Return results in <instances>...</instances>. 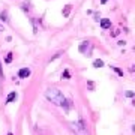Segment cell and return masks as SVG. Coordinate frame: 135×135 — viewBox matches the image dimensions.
I'll use <instances>...</instances> for the list:
<instances>
[{"instance_id": "1", "label": "cell", "mask_w": 135, "mask_h": 135, "mask_svg": "<svg viewBox=\"0 0 135 135\" xmlns=\"http://www.w3.org/2000/svg\"><path fill=\"white\" fill-rule=\"evenodd\" d=\"M45 98L48 101H51L54 105H59V107H65L66 105V99H65L63 93L59 89H48L45 92Z\"/></svg>"}, {"instance_id": "2", "label": "cell", "mask_w": 135, "mask_h": 135, "mask_svg": "<svg viewBox=\"0 0 135 135\" xmlns=\"http://www.w3.org/2000/svg\"><path fill=\"white\" fill-rule=\"evenodd\" d=\"M92 50H93V47H92V44H90V42H87V41L83 42V44L80 45V53H81V54H84V56H87V57H89V56H92Z\"/></svg>"}, {"instance_id": "3", "label": "cell", "mask_w": 135, "mask_h": 135, "mask_svg": "<svg viewBox=\"0 0 135 135\" xmlns=\"http://www.w3.org/2000/svg\"><path fill=\"white\" fill-rule=\"evenodd\" d=\"M72 129H75V131H78V132H83L86 134L87 132V128H84V123L80 120V122H74L72 123Z\"/></svg>"}, {"instance_id": "4", "label": "cell", "mask_w": 135, "mask_h": 135, "mask_svg": "<svg viewBox=\"0 0 135 135\" xmlns=\"http://www.w3.org/2000/svg\"><path fill=\"white\" fill-rule=\"evenodd\" d=\"M29 75H30V69L29 68H23V69L18 71V77L20 78H27Z\"/></svg>"}, {"instance_id": "5", "label": "cell", "mask_w": 135, "mask_h": 135, "mask_svg": "<svg viewBox=\"0 0 135 135\" xmlns=\"http://www.w3.org/2000/svg\"><path fill=\"white\" fill-rule=\"evenodd\" d=\"M101 27L104 29V30H108V29L111 27V21H110L108 18H104V20H101Z\"/></svg>"}, {"instance_id": "6", "label": "cell", "mask_w": 135, "mask_h": 135, "mask_svg": "<svg viewBox=\"0 0 135 135\" xmlns=\"http://www.w3.org/2000/svg\"><path fill=\"white\" fill-rule=\"evenodd\" d=\"M15 99H17V92H11L8 95V98H6V104H11V102H14Z\"/></svg>"}, {"instance_id": "7", "label": "cell", "mask_w": 135, "mask_h": 135, "mask_svg": "<svg viewBox=\"0 0 135 135\" xmlns=\"http://www.w3.org/2000/svg\"><path fill=\"white\" fill-rule=\"evenodd\" d=\"M0 20L5 21V23H8L9 18H8V12H6V11H5V12H0Z\"/></svg>"}, {"instance_id": "8", "label": "cell", "mask_w": 135, "mask_h": 135, "mask_svg": "<svg viewBox=\"0 0 135 135\" xmlns=\"http://www.w3.org/2000/svg\"><path fill=\"white\" fill-rule=\"evenodd\" d=\"M93 66H95V68H102V66H104V62L98 59V60H95V62H93Z\"/></svg>"}, {"instance_id": "9", "label": "cell", "mask_w": 135, "mask_h": 135, "mask_svg": "<svg viewBox=\"0 0 135 135\" xmlns=\"http://www.w3.org/2000/svg\"><path fill=\"white\" fill-rule=\"evenodd\" d=\"M11 60H12V53H9V54L6 56V60H5V62H6V63H11Z\"/></svg>"}, {"instance_id": "10", "label": "cell", "mask_w": 135, "mask_h": 135, "mask_svg": "<svg viewBox=\"0 0 135 135\" xmlns=\"http://www.w3.org/2000/svg\"><path fill=\"white\" fill-rule=\"evenodd\" d=\"M113 69H114V71H116V72H117L119 75H123V72H122V71H120V69H119V68H116V66H113Z\"/></svg>"}, {"instance_id": "11", "label": "cell", "mask_w": 135, "mask_h": 135, "mask_svg": "<svg viewBox=\"0 0 135 135\" xmlns=\"http://www.w3.org/2000/svg\"><path fill=\"white\" fill-rule=\"evenodd\" d=\"M62 77H65V78H69V72H68V71H65V72H63V74H62Z\"/></svg>"}, {"instance_id": "12", "label": "cell", "mask_w": 135, "mask_h": 135, "mask_svg": "<svg viewBox=\"0 0 135 135\" xmlns=\"http://www.w3.org/2000/svg\"><path fill=\"white\" fill-rule=\"evenodd\" d=\"M126 96H129V98H132V96H134V93H132V92H126Z\"/></svg>"}, {"instance_id": "13", "label": "cell", "mask_w": 135, "mask_h": 135, "mask_svg": "<svg viewBox=\"0 0 135 135\" xmlns=\"http://www.w3.org/2000/svg\"><path fill=\"white\" fill-rule=\"evenodd\" d=\"M0 78H3V71H2V66H0Z\"/></svg>"}, {"instance_id": "14", "label": "cell", "mask_w": 135, "mask_h": 135, "mask_svg": "<svg viewBox=\"0 0 135 135\" xmlns=\"http://www.w3.org/2000/svg\"><path fill=\"white\" fill-rule=\"evenodd\" d=\"M105 2H107V0H101V3H105Z\"/></svg>"}]
</instances>
